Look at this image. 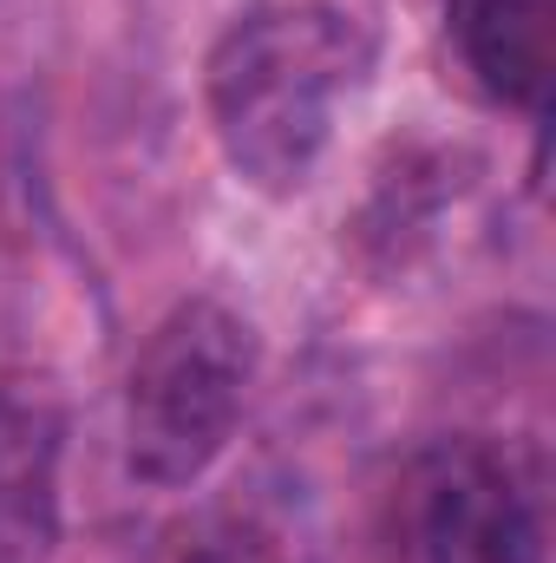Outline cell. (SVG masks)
<instances>
[{
	"label": "cell",
	"instance_id": "obj_3",
	"mask_svg": "<svg viewBox=\"0 0 556 563\" xmlns=\"http://www.w3.org/2000/svg\"><path fill=\"white\" fill-rule=\"evenodd\" d=\"M407 563H551L537 472L498 439H438L400 485Z\"/></svg>",
	"mask_w": 556,
	"mask_h": 563
},
{
	"label": "cell",
	"instance_id": "obj_2",
	"mask_svg": "<svg viewBox=\"0 0 556 563\" xmlns=\"http://www.w3.org/2000/svg\"><path fill=\"white\" fill-rule=\"evenodd\" d=\"M256 380V334L236 308L197 295L144 334L125 380V459L144 485H197L236 439Z\"/></svg>",
	"mask_w": 556,
	"mask_h": 563
},
{
	"label": "cell",
	"instance_id": "obj_1",
	"mask_svg": "<svg viewBox=\"0 0 556 563\" xmlns=\"http://www.w3.org/2000/svg\"><path fill=\"white\" fill-rule=\"evenodd\" d=\"M374 40L347 7L281 0L243 13L203 66L210 125L230 170L269 197H288L321 164L341 99L367 79Z\"/></svg>",
	"mask_w": 556,
	"mask_h": 563
},
{
	"label": "cell",
	"instance_id": "obj_5",
	"mask_svg": "<svg viewBox=\"0 0 556 563\" xmlns=\"http://www.w3.org/2000/svg\"><path fill=\"white\" fill-rule=\"evenodd\" d=\"M452 40L465 73L491 99L518 112H544L556 59V0H452Z\"/></svg>",
	"mask_w": 556,
	"mask_h": 563
},
{
	"label": "cell",
	"instance_id": "obj_4",
	"mask_svg": "<svg viewBox=\"0 0 556 563\" xmlns=\"http://www.w3.org/2000/svg\"><path fill=\"white\" fill-rule=\"evenodd\" d=\"M59 400L33 380H0V563H53L59 551Z\"/></svg>",
	"mask_w": 556,
	"mask_h": 563
}]
</instances>
